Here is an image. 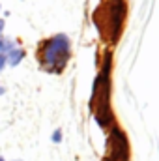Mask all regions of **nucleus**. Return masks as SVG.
<instances>
[{
	"mask_svg": "<svg viewBox=\"0 0 159 161\" xmlns=\"http://www.w3.org/2000/svg\"><path fill=\"white\" fill-rule=\"evenodd\" d=\"M8 66V60H6V54L0 53V71H4V68Z\"/></svg>",
	"mask_w": 159,
	"mask_h": 161,
	"instance_id": "nucleus-6",
	"label": "nucleus"
},
{
	"mask_svg": "<svg viewBox=\"0 0 159 161\" xmlns=\"http://www.w3.org/2000/svg\"><path fill=\"white\" fill-rule=\"evenodd\" d=\"M0 161H6V159H4V158H2V156H0Z\"/></svg>",
	"mask_w": 159,
	"mask_h": 161,
	"instance_id": "nucleus-9",
	"label": "nucleus"
},
{
	"mask_svg": "<svg viewBox=\"0 0 159 161\" xmlns=\"http://www.w3.org/2000/svg\"><path fill=\"white\" fill-rule=\"evenodd\" d=\"M4 92H6V90H4V88L0 86V96H4Z\"/></svg>",
	"mask_w": 159,
	"mask_h": 161,
	"instance_id": "nucleus-8",
	"label": "nucleus"
},
{
	"mask_svg": "<svg viewBox=\"0 0 159 161\" xmlns=\"http://www.w3.org/2000/svg\"><path fill=\"white\" fill-rule=\"evenodd\" d=\"M4 26H6V23H4V19H0V36H2V30H4Z\"/></svg>",
	"mask_w": 159,
	"mask_h": 161,
	"instance_id": "nucleus-7",
	"label": "nucleus"
},
{
	"mask_svg": "<svg viewBox=\"0 0 159 161\" xmlns=\"http://www.w3.org/2000/svg\"><path fill=\"white\" fill-rule=\"evenodd\" d=\"M52 142H62V129H56L54 133H52Z\"/></svg>",
	"mask_w": 159,
	"mask_h": 161,
	"instance_id": "nucleus-5",
	"label": "nucleus"
},
{
	"mask_svg": "<svg viewBox=\"0 0 159 161\" xmlns=\"http://www.w3.org/2000/svg\"><path fill=\"white\" fill-rule=\"evenodd\" d=\"M25 56H26V51L23 49V47H13L8 54H6V60H8V66H11V68H15V66H19L23 60H25Z\"/></svg>",
	"mask_w": 159,
	"mask_h": 161,
	"instance_id": "nucleus-3",
	"label": "nucleus"
},
{
	"mask_svg": "<svg viewBox=\"0 0 159 161\" xmlns=\"http://www.w3.org/2000/svg\"><path fill=\"white\" fill-rule=\"evenodd\" d=\"M71 56V40L66 34H54L40 47L41 68L49 73H60Z\"/></svg>",
	"mask_w": 159,
	"mask_h": 161,
	"instance_id": "nucleus-1",
	"label": "nucleus"
},
{
	"mask_svg": "<svg viewBox=\"0 0 159 161\" xmlns=\"http://www.w3.org/2000/svg\"><path fill=\"white\" fill-rule=\"evenodd\" d=\"M13 47H17V45H15V41L11 40V38L0 36V53H2V54H8Z\"/></svg>",
	"mask_w": 159,
	"mask_h": 161,
	"instance_id": "nucleus-4",
	"label": "nucleus"
},
{
	"mask_svg": "<svg viewBox=\"0 0 159 161\" xmlns=\"http://www.w3.org/2000/svg\"><path fill=\"white\" fill-rule=\"evenodd\" d=\"M0 11H2V6H0Z\"/></svg>",
	"mask_w": 159,
	"mask_h": 161,
	"instance_id": "nucleus-11",
	"label": "nucleus"
},
{
	"mask_svg": "<svg viewBox=\"0 0 159 161\" xmlns=\"http://www.w3.org/2000/svg\"><path fill=\"white\" fill-rule=\"evenodd\" d=\"M13 161H23V159H13Z\"/></svg>",
	"mask_w": 159,
	"mask_h": 161,
	"instance_id": "nucleus-10",
	"label": "nucleus"
},
{
	"mask_svg": "<svg viewBox=\"0 0 159 161\" xmlns=\"http://www.w3.org/2000/svg\"><path fill=\"white\" fill-rule=\"evenodd\" d=\"M123 13H125V6L123 0H112L109 6V19H111V30H112V40H116L120 34V26L123 21Z\"/></svg>",
	"mask_w": 159,
	"mask_h": 161,
	"instance_id": "nucleus-2",
	"label": "nucleus"
}]
</instances>
